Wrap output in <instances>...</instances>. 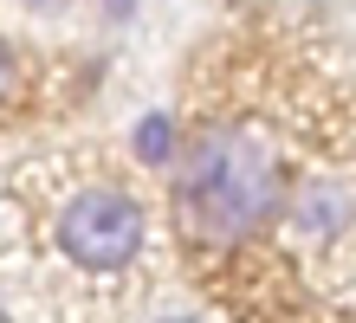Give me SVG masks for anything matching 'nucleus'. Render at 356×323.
Listing matches in <instances>:
<instances>
[{"instance_id": "nucleus-7", "label": "nucleus", "mask_w": 356, "mask_h": 323, "mask_svg": "<svg viewBox=\"0 0 356 323\" xmlns=\"http://www.w3.org/2000/svg\"><path fill=\"white\" fill-rule=\"evenodd\" d=\"M0 323H7V310H0Z\"/></svg>"}, {"instance_id": "nucleus-6", "label": "nucleus", "mask_w": 356, "mask_h": 323, "mask_svg": "<svg viewBox=\"0 0 356 323\" xmlns=\"http://www.w3.org/2000/svg\"><path fill=\"white\" fill-rule=\"evenodd\" d=\"M162 323H195V317H162Z\"/></svg>"}, {"instance_id": "nucleus-2", "label": "nucleus", "mask_w": 356, "mask_h": 323, "mask_svg": "<svg viewBox=\"0 0 356 323\" xmlns=\"http://www.w3.org/2000/svg\"><path fill=\"white\" fill-rule=\"evenodd\" d=\"M58 246H65L78 265L111 272V265H123V258L143 246V207L130 201V194H117V188H91V194H78V201L65 207Z\"/></svg>"}, {"instance_id": "nucleus-5", "label": "nucleus", "mask_w": 356, "mask_h": 323, "mask_svg": "<svg viewBox=\"0 0 356 323\" xmlns=\"http://www.w3.org/2000/svg\"><path fill=\"white\" fill-rule=\"evenodd\" d=\"M111 13H130V0H111Z\"/></svg>"}, {"instance_id": "nucleus-1", "label": "nucleus", "mask_w": 356, "mask_h": 323, "mask_svg": "<svg viewBox=\"0 0 356 323\" xmlns=\"http://www.w3.org/2000/svg\"><path fill=\"white\" fill-rule=\"evenodd\" d=\"M188 201L214 233H246L279 201V162L253 136H207L188 162Z\"/></svg>"}, {"instance_id": "nucleus-3", "label": "nucleus", "mask_w": 356, "mask_h": 323, "mask_svg": "<svg viewBox=\"0 0 356 323\" xmlns=\"http://www.w3.org/2000/svg\"><path fill=\"white\" fill-rule=\"evenodd\" d=\"M175 149V117H143L136 123V156L143 162H162Z\"/></svg>"}, {"instance_id": "nucleus-4", "label": "nucleus", "mask_w": 356, "mask_h": 323, "mask_svg": "<svg viewBox=\"0 0 356 323\" xmlns=\"http://www.w3.org/2000/svg\"><path fill=\"white\" fill-rule=\"evenodd\" d=\"M7 78H13V65H7V52H0V84H7Z\"/></svg>"}]
</instances>
